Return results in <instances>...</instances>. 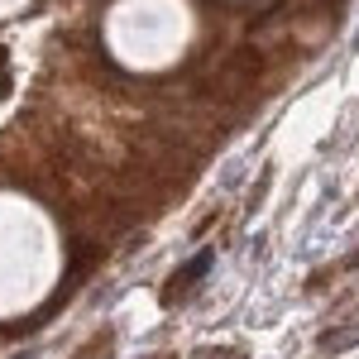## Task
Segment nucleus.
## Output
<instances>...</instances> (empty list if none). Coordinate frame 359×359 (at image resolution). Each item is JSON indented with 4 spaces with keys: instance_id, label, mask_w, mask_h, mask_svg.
Masks as SVG:
<instances>
[{
    "instance_id": "f257e3e1",
    "label": "nucleus",
    "mask_w": 359,
    "mask_h": 359,
    "mask_svg": "<svg viewBox=\"0 0 359 359\" xmlns=\"http://www.w3.org/2000/svg\"><path fill=\"white\" fill-rule=\"evenodd\" d=\"M206 264H211L206 254H201V259H192V264H187L182 273L172 278V292H168V297H177V292H187V287H192V278H201V273H206Z\"/></svg>"
}]
</instances>
